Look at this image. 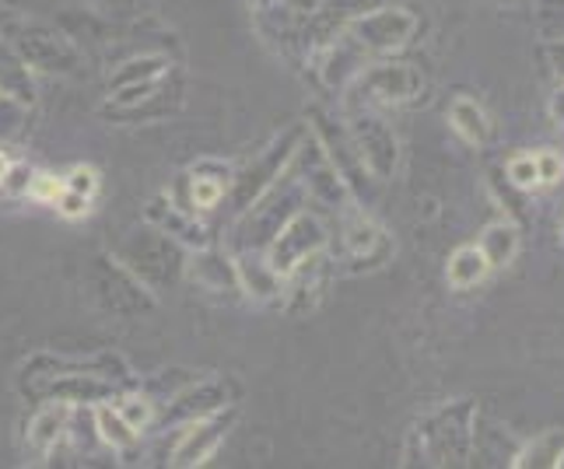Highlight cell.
<instances>
[{
    "instance_id": "obj_5",
    "label": "cell",
    "mask_w": 564,
    "mask_h": 469,
    "mask_svg": "<svg viewBox=\"0 0 564 469\" xmlns=\"http://www.w3.org/2000/svg\"><path fill=\"white\" fill-rule=\"evenodd\" d=\"M172 74L169 56L148 53V56H133V61L120 64L109 74V99H112V112L123 116L130 109H138L141 102H148L154 91L165 85V77Z\"/></svg>"
},
{
    "instance_id": "obj_31",
    "label": "cell",
    "mask_w": 564,
    "mask_h": 469,
    "mask_svg": "<svg viewBox=\"0 0 564 469\" xmlns=\"http://www.w3.org/2000/svg\"><path fill=\"white\" fill-rule=\"evenodd\" d=\"M11 8H25V4H32V0H8Z\"/></svg>"
},
{
    "instance_id": "obj_24",
    "label": "cell",
    "mask_w": 564,
    "mask_h": 469,
    "mask_svg": "<svg viewBox=\"0 0 564 469\" xmlns=\"http://www.w3.org/2000/svg\"><path fill=\"white\" fill-rule=\"evenodd\" d=\"M509 179L516 186H536L540 183V168H536V154H519L509 162Z\"/></svg>"
},
{
    "instance_id": "obj_28",
    "label": "cell",
    "mask_w": 564,
    "mask_h": 469,
    "mask_svg": "<svg viewBox=\"0 0 564 469\" xmlns=\"http://www.w3.org/2000/svg\"><path fill=\"white\" fill-rule=\"evenodd\" d=\"M29 179H32V172H29L25 165H11L8 175H4V183H0V186H4V189H14V193H18V189L25 193V189H29Z\"/></svg>"
},
{
    "instance_id": "obj_2",
    "label": "cell",
    "mask_w": 564,
    "mask_h": 469,
    "mask_svg": "<svg viewBox=\"0 0 564 469\" xmlns=\"http://www.w3.org/2000/svg\"><path fill=\"white\" fill-rule=\"evenodd\" d=\"M305 137H308V127L284 130L278 141L270 144L267 151H260L257 159H252L239 175H231L228 193H225V197L231 200V207H236L239 214H246L252 204H257L263 193L281 179L284 168L299 159V148H302Z\"/></svg>"
},
{
    "instance_id": "obj_6",
    "label": "cell",
    "mask_w": 564,
    "mask_h": 469,
    "mask_svg": "<svg viewBox=\"0 0 564 469\" xmlns=\"http://www.w3.org/2000/svg\"><path fill=\"white\" fill-rule=\"evenodd\" d=\"M236 400H239V385L231 379H204V382H193V385L180 389V393H172L162 410V417H154V421L162 427H169V424L183 427L189 421L214 414V410L231 406Z\"/></svg>"
},
{
    "instance_id": "obj_4",
    "label": "cell",
    "mask_w": 564,
    "mask_h": 469,
    "mask_svg": "<svg viewBox=\"0 0 564 469\" xmlns=\"http://www.w3.org/2000/svg\"><path fill=\"white\" fill-rule=\"evenodd\" d=\"M417 32V18L403 8H379L372 14H361L355 22H347L344 43L358 56L361 53H393L406 46V39Z\"/></svg>"
},
{
    "instance_id": "obj_12",
    "label": "cell",
    "mask_w": 564,
    "mask_h": 469,
    "mask_svg": "<svg viewBox=\"0 0 564 469\" xmlns=\"http://www.w3.org/2000/svg\"><path fill=\"white\" fill-rule=\"evenodd\" d=\"M183 186H186V200H183V210H193V214H207L214 210L228 193V183H231V172L228 168H218V165H197L189 168L186 175H180Z\"/></svg>"
},
{
    "instance_id": "obj_32",
    "label": "cell",
    "mask_w": 564,
    "mask_h": 469,
    "mask_svg": "<svg viewBox=\"0 0 564 469\" xmlns=\"http://www.w3.org/2000/svg\"><path fill=\"white\" fill-rule=\"evenodd\" d=\"M561 234H564V231H561Z\"/></svg>"
},
{
    "instance_id": "obj_8",
    "label": "cell",
    "mask_w": 564,
    "mask_h": 469,
    "mask_svg": "<svg viewBox=\"0 0 564 469\" xmlns=\"http://www.w3.org/2000/svg\"><path fill=\"white\" fill-rule=\"evenodd\" d=\"M323 246H326V231H323V225H319V218H313V214H305V210H299L295 218H288L284 221V228L274 234V239L267 242V260H270V266H274L281 277L288 270H295L302 260H308V257H316V252H323Z\"/></svg>"
},
{
    "instance_id": "obj_30",
    "label": "cell",
    "mask_w": 564,
    "mask_h": 469,
    "mask_svg": "<svg viewBox=\"0 0 564 469\" xmlns=\"http://www.w3.org/2000/svg\"><path fill=\"white\" fill-rule=\"evenodd\" d=\"M554 112H557V116H561V120H564V95H561V99L554 102Z\"/></svg>"
},
{
    "instance_id": "obj_3",
    "label": "cell",
    "mask_w": 564,
    "mask_h": 469,
    "mask_svg": "<svg viewBox=\"0 0 564 469\" xmlns=\"http://www.w3.org/2000/svg\"><path fill=\"white\" fill-rule=\"evenodd\" d=\"M8 43L29 64V70H39V74H74L82 67V53H77V46L50 25L18 22L8 29Z\"/></svg>"
},
{
    "instance_id": "obj_19",
    "label": "cell",
    "mask_w": 564,
    "mask_h": 469,
    "mask_svg": "<svg viewBox=\"0 0 564 469\" xmlns=\"http://www.w3.org/2000/svg\"><path fill=\"white\" fill-rule=\"evenodd\" d=\"M344 242H347V252H351V260H355V263L368 260V266H376V260H379V257H372V249H389L386 234H382L372 221H365V218L347 221V228H344Z\"/></svg>"
},
{
    "instance_id": "obj_18",
    "label": "cell",
    "mask_w": 564,
    "mask_h": 469,
    "mask_svg": "<svg viewBox=\"0 0 564 469\" xmlns=\"http://www.w3.org/2000/svg\"><path fill=\"white\" fill-rule=\"evenodd\" d=\"M488 270H491V263H488V257H484L480 246H463L453 252L445 277H449V287L466 291V287H477L484 277H488Z\"/></svg>"
},
{
    "instance_id": "obj_26",
    "label": "cell",
    "mask_w": 564,
    "mask_h": 469,
    "mask_svg": "<svg viewBox=\"0 0 564 469\" xmlns=\"http://www.w3.org/2000/svg\"><path fill=\"white\" fill-rule=\"evenodd\" d=\"M64 186L67 189H74V193H85V197H95V189H99V172L95 168H85V165H77L67 179H64Z\"/></svg>"
},
{
    "instance_id": "obj_23",
    "label": "cell",
    "mask_w": 564,
    "mask_h": 469,
    "mask_svg": "<svg viewBox=\"0 0 564 469\" xmlns=\"http://www.w3.org/2000/svg\"><path fill=\"white\" fill-rule=\"evenodd\" d=\"M29 197L39 200V204H56V197L64 193V179L61 175H46V172H39L29 179Z\"/></svg>"
},
{
    "instance_id": "obj_29",
    "label": "cell",
    "mask_w": 564,
    "mask_h": 469,
    "mask_svg": "<svg viewBox=\"0 0 564 469\" xmlns=\"http://www.w3.org/2000/svg\"><path fill=\"white\" fill-rule=\"evenodd\" d=\"M8 168H11V162H8V154L0 151V183H4V175H8Z\"/></svg>"
},
{
    "instance_id": "obj_22",
    "label": "cell",
    "mask_w": 564,
    "mask_h": 469,
    "mask_svg": "<svg viewBox=\"0 0 564 469\" xmlns=\"http://www.w3.org/2000/svg\"><path fill=\"white\" fill-rule=\"evenodd\" d=\"M112 406L120 410V417L133 427V432H141V435L154 424V403L148 396H116Z\"/></svg>"
},
{
    "instance_id": "obj_7",
    "label": "cell",
    "mask_w": 564,
    "mask_h": 469,
    "mask_svg": "<svg viewBox=\"0 0 564 469\" xmlns=\"http://www.w3.org/2000/svg\"><path fill=\"white\" fill-rule=\"evenodd\" d=\"M239 410L236 403L225 406V410H214L207 417H197L180 427V438L172 445V466H204L214 452H218V445L228 438L231 424H236Z\"/></svg>"
},
{
    "instance_id": "obj_27",
    "label": "cell",
    "mask_w": 564,
    "mask_h": 469,
    "mask_svg": "<svg viewBox=\"0 0 564 469\" xmlns=\"http://www.w3.org/2000/svg\"><path fill=\"white\" fill-rule=\"evenodd\" d=\"M536 168H540V183H554L561 175V159L551 151H540L536 154Z\"/></svg>"
},
{
    "instance_id": "obj_20",
    "label": "cell",
    "mask_w": 564,
    "mask_h": 469,
    "mask_svg": "<svg viewBox=\"0 0 564 469\" xmlns=\"http://www.w3.org/2000/svg\"><path fill=\"white\" fill-rule=\"evenodd\" d=\"M449 123L466 144H484V137H488V116L480 112L474 99H466V95H459L449 106Z\"/></svg>"
},
{
    "instance_id": "obj_9",
    "label": "cell",
    "mask_w": 564,
    "mask_h": 469,
    "mask_svg": "<svg viewBox=\"0 0 564 469\" xmlns=\"http://www.w3.org/2000/svg\"><path fill=\"white\" fill-rule=\"evenodd\" d=\"M347 137H351V148L358 154V162L376 175V179H389L397 168V137L389 133V127L372 112H358L351 116V127H347Z\"/></svg>"
},
{
    "instance_id": "obj_25",
    "label": "cell",
    "mask_w": 564,
    "mask_h": 469,
    "mask_svg": "<svg viewBox=\"0 0 564 469\" xmlns=\"http://www.w3.org/2000/svg\"><path fill=\"white\" fill-rule=\"evenodd\" d=\"M56 210H61L64 214V218H85V214H88V207H91V197H85V193H74V189H67L64 186V193H61V197H56V204H53Z\"/></svg>"
},
{
    "instance_id": "obj_10",
    "label": "cell",
    "mask_w": 564,
    "mask_h": 469,
    "mask_svg": "<svg viewBox=\"0 0 564 469\" xmlns=\"http://www.w3.org/2000/svg\"><path fill=\"white\" fill-rule=\"evenodd\" d=\"M355 88L368 102H406L424 88V81L411 64H376L355 74Z\"/></svg>"
},
{
    "instance_id": "obj_16",
    "label": "cell",
    "mask_w": 564,
    "mask_h": 469,
    "mask_svg": "<svg viewBox=\"0 0 564 469\" xmlns=\"http://www.w3.org/2000/svg\"><path fill=\"white\" fill-rule=\"evenodd\" d=\"M91 421H95V432H99V441L112 452H130V448L141 445V432H133V427L120 417V410L112 406V400L106 403H95L91 406Z\"/></svg>"
},
{
    "instance_id": "obj_14",
    "label": "cell",
    "mask_w": 564,
    "mask_h": 469,
    "mask_svg": "<svg viewBox=\"0 0 564 469\" xmlns=\"http://www.w3.org/2000/svg\"><path fill=\"white\" fill-rule=\"evenodd\" d=\"M70 410L64 403H46L29 424V448L39 459H50L56 452V445L67 438V424H70Z\"/></svg>"
},
{
    "instance_id": "obj_21",
    "label": "cell",
    "mask_w": 564,
    "mask_h": 469,
    "mask_svg": "<svg viewBox=\"0 0 564 469\" xmlns=\"http://www.w3.org/2000/svg\"><path fill=\"white\" fill-rule=\"evenodd\" d=\"M516 246H519V234L512 225H491L488 231H484V239H480V249H484V257H488L491 266H505L512 257H516Z\"/></svg>"
},
{
    "instance_id": "obj_1",
    "label": "cell",
    "mask_w": 564,
    "mask_h": 469,
    "mask_svg": "<svg viewBox=\"0 0 564 469\" xmlns=\"http://www.w3.org/2000/svg\"><path fill=\"white\" fill-rule=\"evenodd\" d=\"M474 417L477 410L470 400L432 410V414L414 424L411 438H406V452H403L406 462L463 466L470 459V445H474Z\"/></svg>"
},
{
    "instance_id": "obj_13",
    "label": "cell",
    "mask_w": 564,
    "mask_h": 469,
    "mask_svg": "<svg viewBox=\"0 0 564 469\" xmlns=\"http://www.w3.org/2000/svg\"><path fill=\"white\" fill-rule=\"evenodd\" d=\"M236 273H239V287L252 298H278L281 295V284L284 277L270 266L267 252L263 249H242L239 260H236Z\"/></svg>"
},
{
    "instance_id": "obj_15",
    "label": "cell",
    "mask_w": 564,
    "mask_h": 469,
    "mask_svg": "<svg viewBox=\"0 0 564 469\" xmlns=\"http://www.w3.org/2000/svg\"><path fill=\"white\" fill-rule=\"evenodd\" d=\"M189 277L197 281L200 287L214 291V295H225V291H242L239 287V273H236V263H231L228 257H221V252L214 249H197L189 260Z\"/></svg>"
},
{
    "instance_id": "obj_11",
    "label": "cell",
    "mask_w": 564,
    "mask_h": 469,
    "mask_svg": "<svg viewBox=\"0 0 564 469\" xmlns=\"http://www.w3.org/2000/svg\"><path fill=\"white\" fill-rule=\"evenodd\" d=\"M148 221H151L154 228H159L162 234H169L172 242H180V246H186V249H204V246L210 242V239H207V228L197 221V214L176 207L169 197L154 200V204L148 207Z\"/></svg>"
},
{
    "instance_id": "obj_17",
    "label": "cell",
    "mask_w": 564,
    "mask_h": 469,
    "mask_svg": "<svg viewBox=\"0 0 564 469\" xmlns=\"http://www.w3.org/2000/svg\"><path fill=\"white\" fill-rule=\"evenodd\" d=\"M0 95H8V99H18L25 106L35 102L32 70L22 56L14 53V46L8 43V39H0Z\"/></svg>"
}]
</instances>
